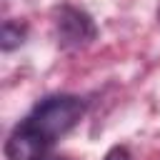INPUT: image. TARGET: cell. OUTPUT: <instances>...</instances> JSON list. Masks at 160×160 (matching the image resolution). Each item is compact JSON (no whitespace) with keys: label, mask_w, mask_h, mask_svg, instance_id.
<instances>
[{"label":"cell","mask_w":160,"mask_h":160,"mask_svg":"<svg viewBox=\"0 0 160 160\" xmlns=\"http://www.w3.org/2000/svg\"><path fill=\"white\" fill-rule=\"evenodd\" d=\"M85 105L75 95H50L40 100L32 112L10 132L5 142L8 160H40L45 150L68 130L78 125Z\"/></svg>","instance_id":"cell-1"},{"label":"cell","mask_w":160,"mask_h":160,"mask_svg":"<svg viewBox=\"0 0 160 160\" xmlns=\"http://www.w3.org/2000/svg\"><path fill=\"white\" fill-rule=\"evenodd\" d=\"M58 28H60L62 40H65V42H75V45L90 40L92 32H95L90 18L82 15V12H78V10H62V15H60V20H58Z\"/></svg>","instance_id":"cell-2"},{"label":"cell","mask_w":160,"mask_h":160,"mask_svg":"<svg viewBox=\"0 0 160 160\" xmlns=\"http://www.w3.org/2000/svg\"><path fill=\"white\" fill-rule=\"evenodd\" d=\"M18 28H20V25H15V22H5V25H2V48H5V50H10L12 45H18V42H20L22 32H20V35H15V32H12V30H18Z\"/></svg>","instance_id":"cell-3"},{"label":"cell","mask_w":160,"mask_h":160,"mask_svg":"<svg viewBox=\"0 0 160 160\" xmlns=\"http://www.w3.org/2000/svg\"><path fill=\"white\" fill-rule=\"evenodd\" d=\"M105 160H130V155H128V150H125V148H120V145H118V148H112V150L105 155Z\"/></svg>","instance_id":"cell-4"},{"label":"cell","mask_w":160,"mask_h":160,"mask_svg":"<svg viewBox=\"0 0 160 160\" xmlns=\"http://www.w3.org/2000/svg\"><path fill=\"white\" fill-rule=\"evenodd\" d=\"M50 160H62V158H50Z\"/></svg>","instance_id":"cell-5"}]
</instances>
